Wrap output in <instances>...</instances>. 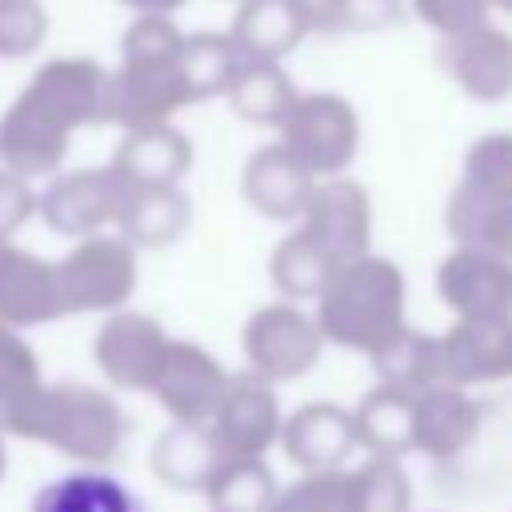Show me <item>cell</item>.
<instances>
[{
	"label": "cell",
	"mask_w": 512,
	"mask_h": 512,
	"mask_svg": "<svg viewBox=\"0 0 512 512\" xmlns=\"http://www.w3.org/2000/svg\"><path fill=\"white\" fill-rule=\"evenodd\" d=\"M4 468H8V444H4V432H0V480H4Z\"/></svg>",
	"instance_id": "obj_41"
},
{
	"label": "cell",
	"mask_w": 512,
	"mask_h": 512,
	"mask_svg": "<svg viewBox=\"0 0 512 512\" xmlns=\"http://www.w3.org/2000/svg\"><path fill=\"white\" fill-rule=\"evenodd\" d=\"M480 432V404L460 384H428L412 400V452L428 460L460 456Z\"/></svg>",
	"instance_id": "obj_18"
},
{
	"label": "cell",
	"mask_w": 512,
	"mask_h": 512,
	"mask_svg": "<svg viewBox=\"0 0 512 512\" xmlns=\"http://www.w3.org/2000/svg\"><path fill=\"white\" fill-rule=\"evenodd\" d=\"M0 432L48 444L80 468H104L124 448L128 416L108 388L84 380H40L0 412Z\"/></svg>",
	"instance_id": "obj_2"
},
{
	"label": "cell",
	"mask_w": 512,
	"mask_h": 512,
	"mask_svg": "<svg viewBox=\"0 0 512 512\" xmlns=\"http://www.w3.org/2000/svg\"><path fill=\"white\" fill-rule=\"evenodd\" d=\"M36 216V188L28 176L0 168V244L16 240V232Z\"/></svg>",
	"instance_id": "obj_38"
},
{
	"label": "cell",
	"mask_w": 512,
	"mask_h": 512,
	"mask_svg": "<svg viewBox=\"0 0 512 512\" xmlns=\"http://www.w3.org/2000/svg\"><path fill=\"white\" fill-rule=\"evenodd\" d=\"M336 264L340 260L316 236H308L304 228H296V232H288L272 248L268 272H272V284H276V292L284 300H316Z\"/></svg>",
	"instance_id": "obj_28"
},
{
	"label": "cell",
	"mask_w": 512,
	"mask_h": 512,
	"mask_svg": "<svg viewBox=\"0 0 512 512\" xmlns=\"http://www.w3.org/2000/svg\"><path fill=\"white\" fill-rule=\"evenodd\" d=\"M348 512H412V480L396 456H368L344 472Z\"/></svg>",
	"instance_id": "obj_32"
},
{
	"label": "cell",
	"mask_w": 512,
	"mask_h": 512,
	"mask_svg": "<svg viewBox=\"0 0 512 512\" xmlns=\"http://www.w3.org/2000/svg\"><path fill=\"white\" fill-rule=\"evenodd\" d=\"M400 0H340L336 32H372L400 20Z\"/></svg>",
	"instance_id": "obj_39"
},
{
	"label": "cell",
	"mask_w": 512,
	"mask_h": 512,
	"mask_svg": "<svg viewBox=\"0 0 512 512\" xmlns=\"http://www.w3.org/2000/svg\"><path fill=\"white\" fill-rule=\"evenodd\" d=\"M308 32L312 28L296 8V0H240L228 28L240 60H268V64L292 56Z\"/></svg>",
	"instance_id": "obj_22"
},
{
	"label": "cell",
	"mask_w": 512,
	"mask_h": 512,
	"mask_svg": "<svg viewBox=\"0 0 512 512\" xmlns=\"http://www.w3.org/2000/svg\"><path fill=\"white\" fill-rule=\"evenodd\" d=\"M312 188L316 176L280 140L256 148L240 172V192L264 220H300Z\"/></svg>",
	"instance_id": "obj_19"
},
{
	"label": "cell",
	"mask_w": 512,
	"mask_h": 512,
	"mask_svg": "<svg viewBox=\"0 0 512 512\" xmlns=\"http://www.w3.org/2000/svg\"><path fill=\"white\" fill-rule=\"evenodd\" d=\"M412 12L440 40H448V36H460V32H472V28L488 24L492 4L488 0H412Z\"/></svg>",
	"instance_id": "obj_37"
},
{
	"label": "cell",
	"mask_w": 512,
	"mask_h": 512,
	"mask_svg": "<svg viewBox=\"0 0 512 512\" xmlns=\"http://www.w3.org/2000/svg\"><path fill=\"white\" fill-rule=\"evenodd\" d=\"M64 316L72 312H112L124 308L140 280V252L120 232H88L52 260Z\"/></svg>",
	"instance_id": "obj_5"
},
{
	"label": "cell",
	"mask_w": 512,
	"mask_h": 512,
	"mask_svg": "<svg viewBox=\"0 0 512 512\" xmlns=\"http://www.w3.org/2000/svg\"><path fill=\"white\" fill-rule=\"evenodd\" d=\"M96 124H108V68L92 56H52L0 116V168L28 180L52 176L72 136Z\"/></svg>",
	"instance_id": "obj_1"
},
{
	"label": "cell",
	"mask_w": 512,
	"mask_h": 512,
	"mask_svg": "<svg viewBox=\"0 0 512 512\" xmlns=\"http://www.w3.org/2000/svg\"><path fill=\"white\" fill-rule=\"evenodd\" d=\"M116 4L132 8L136 16H172V12H180L188 0H116Z\"/></svg>",
	"instance_id": "obj_40"
},
{
	"label": "cell",
	"mask_w": 512,
	"mask_h": 512,
	"mask_svg": "<svg viewBox=\"0 0 512 512\" xmlns=\"http://www.w3.org/2000/svg\"><path fill=\"white\" fill-rule=\"evenodd\" d=\"M440 380L472 388L512 376V316L504 320H468L456 316L448 332L436 336Z\"/></svg>",
	"instance_id": "obj_14"
},
{
	"label": "cell",
	"mask_w": 512,
	"mask_h": 512,
	"mask_svg": "<svg viewBox=\"0 0 512 512\" xmlns=\"http://www.w3.org/2000/svg\"><path fill=\"white\" fill-rule=\"evenodd\" d=\"M32 384H40V360L32 344L20 336V328L0 324V412Z\"/></svg>",
	"instance_id": "obj_36"
},
{
	"label": "cell",
	"mask_w": 512,
	"mask_h": 512,
	"mask_svg": "<svg viewBox=\"0 0 512 512\" xmlns=\"http://www.w3.org/2000/svg\"><path fill=\"white\" fill-rule=\"evenodd\" d=\"M380 384H396L404 392H420L428 384H440V352H436V336L420 332V328H400L380 352L368 356Z\"/></svg>",
	"instance_id": "obj_30"
},
{
	"label": "cell",
	"mask_w": 512,
	"mask_h": 512,
	"mask_svg": "<svg viewBox=\"0 0 512 512\" xmlns=\"http://www.w3.org/2000/svg\"><path fill=\"white\" fill-rule=\"evenodd\" d=\"M184 32L172 16H136L120 36V64L108 72V124H168L192 92L180 72Z\"/></svg>",
	"instance_id": "obj_3"
},
{
	"label": "cell",
	"mask_w": 512,
	"mask_h": 512,
	"mask_svg": "<svg viewBox=\"0 0 512 512\" xmlns=\"http://www.w3.org/2000/svg\"><path fill=\"white\" fill-rule=\"evenodd\" d=\"M232 112L244 120V124H256V128H280L288 108L296 104V84L288 80V72L280 64H268V60H240L236 76L228 80L224 88Z\"/></svg>",
	"instance_id": "obj_26"
},
{
	"label": "cell",
	"mask_w": 512,
	"mask_h": 512,
	"mask_svg": "<svg viewBox=\"0 0 512 512\" xmlns=\"http://www.w3.org/2000/svg\"><path fill=\"white\" fill-rule=\"evenodd\" d=\"M436 292L440 300L468 320H504L512 316V260L456 244L436 264Z\"/></svg>",
	"instance_id": "obj_11"
},
{
	"label": "cell",
	"mask_w": 512,
	"mask_h": 512,
	"mask_svg": "<svg viewBox=\"0 0 512 512\" xmlns=\"http://www.w3.org/2000/svg\"><path fill=\"white\" fill-rule=\"evenodd\" d=\"M276 492V472L264 456H224L204 484L212 512H264Z\"/></svg>",
	"instance_id": "obj_29"
},
{
	"label": "cell",
	"mask_w": 512,
	"mask_h": 512,
	"mask_svg": "<svg viewBox=\"0 0 512 512\" xmlns=\"http://www.w3.org/2000/svg\"><path fill=\"white\" fill-rule=\"evenodd\" d=\"M444 224L456 236V244L488 248V252L512 260V204L492 200V196H484L460 180L448 196Z\"/></svg>",
	"instance_id": "obj_27"
},
{
	"label": "cell",
	"mask_w": 512,
	"mask_h": 512,
	"mask_svg": "<svg viewBox=\"0 0 512 512\" xmlns=\"http://www.w3.org/2000/svg\"><path fill=\"white\" fill-rule=\"evenodd\" d=\"M28 512H148L144 500L104 468H76L36 488Z\"/></svg>",
	"instance_id": "obj_24"
},
{
	"label": "cell",
	"mask_w": 512,
	"mask_h": 512,
	"mask_svg": "<svg viewBox=\"0 0 512 512\" xmlns=\"http://www.w3.org/2000/svg\"><path fill=\"white\" fill-rule=\"evenodd\" d=\"M280 400H276V384H268L256 372H236L228 376L208 432L216 440V448L224 456H264L276 436H280Z\"/></svg>",
	"instance_id": "obj_10"
},
{
	"label": "cell",
	"mask_w": 512,
	"mask_h": 512,
	"mask_svg": "<svg viewBox=\"0 0 512 512\" xmlns=\"http://www.w3.org/2000/svg\"><path fill=\"white\" fill-rule=\"evenodd\" d=\"M224 452L216 448L208 424H168L152 444V476L176 492H204Z\"/></svg>",
	"instance_id": "obj_23"
},
{
	"label": "cell",
	"mask_w": 512,
	"mask_h": 512,
	"mask_svg": "<svg viewBox=\"0 0 512 512\" xmlns=\"http://www.w3.org/2000/svg\"><path fill=\"white\" fill-rule=\"evenodd\" d=\"M468 188L512 204V132H484L472 140L464 156V176Z\"/></svg>",
	"instance_id": "obj_33"
},
{
	"label": "cell",
	"mask_w": 512,
	"mask_h": 512,
	"mask_svg": "<svg viewBox=\"0 0 512 512\" xmlns=\"http://www.w3.org/2000/svg\"><path fill=\"white\" fill-rule=\"evenodd\" d=\"M408 284L396 260L388 256H348L332 268L328 284L316 296V328L324 344H340L352 352H380L408 320H404Z\"/></svg>",
	"instance_id": "obj_4"
},
{
	"label": "cell",
	"mask_w": 512,
	"mask_h": 512,
	"mask_svg": "<svg viewBox=\"0 0 512 512\" xmlns=\"http://www.w3.org/2000/svg\"><path fill=\"white\" fill-rule=\"evenodd\" d=\"M240 348H244L248 372L264 376L268 384H284L316 368L324 352V336L316 328V316H308L292 300H280V304L256 308L244 320Z\"/></svg>",
	"instance_id": "obj_7"
},
{
	"label": "cell",
	"mask_w": 512,
	"mask_h": 512,
	"mask_svg": "<svg viewBox=\"0 0 512 512\" xmlns=\"http://www.w3.org/2000/svg\"><path fill=\"white\" fill-rule=\"evenodd\" d=\"M124 196V180L104 168H72V172H52L48 184L36 192V216L68 240H80L88 232H104L116 224V208Z\"/></svg>",
	"instance_id": "obj_9"
},
{
	"label": "cell",
	"mask_w": 512,
	"mask_h": 512,
	"mask_svg": "<svg viewBox=\"0 0 512 512\" xmlns=\"http://www.w3.org/2000/svg\"><path fill=\"white\" fill-rule=\"evenodd\" d=\"M280 144L312 176H340L356 160L360 116L336 92H300L280 124Z\"/></svg>",
	"instance_id": "obj_6"
},
{
	"label": "cell",
	"mask_w": 512,
	"mask_h": 512,
	"mask_svg": "<svg viewBox=\"0 0 512 512\" xmlns=\"http://www.w3.org/2000/svg\"><path fill=\"white\" fill-rule=\"evenodd\" d=\"M412 400L416 392H404L396 384H376L372 392H364V400L352 408L356 448L396 460L412 452Z\"/></svg>",
	"instance_id": "obj_25"
},
{
	"label": "cell",
	"mask_w": 512,
	"mask_h": 512,
	"mask_svg": "<svg viewBox=\"0 0 512 512\" xmlns=\"http://www.w3.org/2000/svg\"><path fill=\"white\" fill-rule=\"evenodd\" d=\"M168 332L156 316L136 312V308H112L104 312L96 336H92V360L100 368V376L120 388V392H148L164 348H168Z\"/></svg>",
	"instance_id": "obj_8"
},
{
	"label": "cell",
	"mask_w": 512,
	"mask_h": 512,
	"mask_svg": "<svg viewBox=\"0 0 512 512\" xmlns=\"http://www.w3.org/2000/svg\"><path fill=\"white\" fill-rule=\"evenodd\" d=\"M280 448L284 456L300 468V472H332L344 468L352 448H356V432H352V412L344 404L332 400H312L300 404L296 412H288V420H280Z\"/></svg>",
	"instance_id": "obj_17"
},
{
	"label": "cell",
	"mask_w": 512,
	"mask_h": 512,
	"mask_svg": "<svg viewBox=\"0 0 512 512\" xmlns=\"http://www.w3.org/2000/svg\"><path fill=\"white\" fill-rule=\"evenodd\" d=\"M108 164L124 184H180L192 168V144L172 120L128 128Z\"/></svg>",
	"instance_id": "obj_21"
},
{
	"label": "cell",
	"mask_w": 512,
	"mask_h": 512,
	"mask_svg": "<svg viewBox=\"0 0 512 512\" xmlns=\"http://www.w3.org/2000/svg\"><path fill=\"white\" fill-rule=\"evenodd\" d=\"M300 228L308 236H316L336 260L360 256L372 244V200L364 192V184H356L352 176H320L304 212H300Z\"/></svg>",
	"instance_id": "obj_13"
},
{
	"label": "cell",
	"mask_w": 512,
	"mask_h": 512,
	"mask_svg": "<svg viewBox=\"0 0 512 512\" xmlns=\"http://www.w3.org/2000/svg\"><path fill=\"white\" fill-rule=\"evenodd\" d=\"M264 512H348L344 500V468L332 472H304L296 484L272 496Z\"/></svg>",
	"instance_id": "obj_35"
},
{
	"label": "cell",
	"mask_w": 512,
	"mask_h": 512,
	"mask_svg": "<svg viewBox=\"0 0 512 512\" xmlns=\"http://www.w3.org/2000/svg\"><path fill=\"white\" fill-rule=\"evenodd\" d=\"M440 68L456 80V88L480 104H496L512 96V36L504 28L480 24L472 32L440 40Z\"/></svg>",
	"instance_id": "obj_15"
},
{
	"label": "cell",
	"mask_w": 512,
	"mask_h": 512,
	"mask_svg": "<svg viewBox=\"0 0 512 512\" xmlns=\"http://www.w3.org/2000/svg\"><path fill=\"white\" fill-rule=\"evenodd\" d=\"M224 384H228V372L220 368V360L208 348H200L192 340H168L160 372H156L148 392L160 400L168 420H176V424H208Z\"/></svg>",
	"instance_id": "obj_12"
},
{
	"label": "cell",
	"mask_w": 512,
	"mask_h": 512,
	"mask_svg": "<svg viewBox=\"0 0 512 512\" xmlns=\"http://www.w3.org/2000/svg\"><path fill=\"white\" fill-rule=\"evenodd\" d=\"M52 28L44 0H0V60H24L44 48Z\"/></svg>",
	"instance_id": "obj_34"
},
{
	"label": "cell",
	"mask_w": 512,
	"mask_h": 512,
	"mask_svg": "<svg viewBox=\"0 0 512 512\" xmlns=\"http://www.w3.org/2000/svg\"><path fill=\"white\" fill-rule=\"evenodd\" d=\"M188 224H192V200L180 192V184H124L112 228L140 252V248L176 244L188 232Z\"/></svg>",
	"instance_id": "obj_20"
},
{
	"label": "cell",
	"mask_w": 512,
	"mask_h": 512,
	"mask_svg": "<svg viewBox=\"0 0 512 512\" xmlns=\"http://www.w3.org/2000/svg\"><path fill=\"white\" fill-rule=\"evenodd\" d=\"M492 8H500V12H512V0H488Z\"/></svg>",
	"instance_id": "obj_42"
},
{
	"label": "cell",
	"mask_w": 512,
	"mask_h": 512,
	"mask_svg": "<svg viewBox=\"0 0 512 512\" xmlns=\"http://www.w3.org/2000/svg\"><path fill=\"white\" fill-rule=\"evenodd\" d=\"M236 68H240V52H236L228 32H184L180 72H184V84L192 92V104L224 96Z\"/></svg>",
	"instance_id": "obj_31"
},
{
	"label": "cell",
	"mask_w": 512,
	"mask_h": 512,
	"mask_svg": "<svg viewBox=\"0 0 512 512\" xmlns=\"http://www.w3.org/2000/svg\"><path fill=\"white\" fill-rule=\"evenodd\" d=\"M64 316L56 264L20 248L16 240L0 244V324L40 328Z\"/></svg>",
	"instance_id": "obj_16"
}]
</instances>
